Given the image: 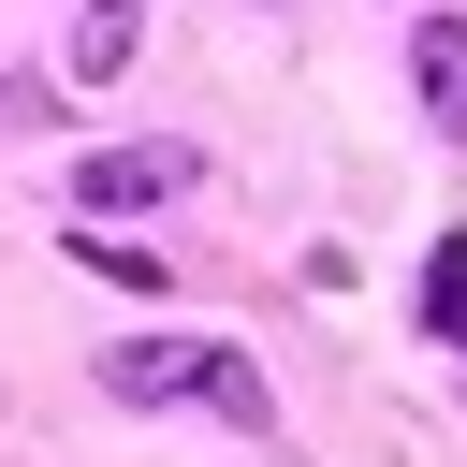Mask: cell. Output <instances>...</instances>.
<instances>
[{
  "label": "cell",
  "instance_id": "1",
  "mask_svg": "<svg viewBox=\"0 0 467 467\" xmlns=\"http://www.w3.org/2000/svg\"><path fill=\"white\" fill-rule=\"evenodd\" d=\"M102 394H117V409H219L234 438H263V423H277L263 365H248V350H219V336H131V350H102Z\"/></svg>",
  "mask_w": 467,
  "mask_h": 467
},
{
  "label": "cell",
  "instance_id": "2",
  "mask_svg": "<svg viewBox=\"0 0 467 467\" xmlns=\"http://www.w3.org/2000/svg\"><path fill=\"white\" fill-rule=\"evenodd\" d=\"M190 175H204V146L146 131V146H88V161H73V204H88V219H146V204H175Z\"/></svg>",
  "mask_w": 467,
  "mask_h": 467
},
{
  "label": "cell",
  "instance_id": "3",
  "mask_svg": "<svg viewBox=\"0 0 467 467\" xmlns=\"http://www.w3.org/2000/svg\"><path fill=\"white\" fill-rule=\"evenodd\" d=\"M409 88H423V117L467 146V29H452V15H423V29H409Z\"/></svg>",
  "mask_w": 467,
  "mask_h": 467
},
{
  "label": "cell",
  "instance_id": "4",
  "mask_svg": "<svg viewBox=\"0 0 467 467\" xmlns=\"http://www.w3.org/2000/svg\"><path fill=\"white\" fill-rule=\"evenodd\" d=\"M131 44H146V0H88V15H73V73H88V88L131 73Z\"/></svg>",
  "mask_w": 467,
  "mask_h": 467
},
{
  "label": "cell",
  "instance_id": "5",
  "mask_svg": "<svg viewBox=\"0 0 467 467\" xmlns=\"http://www.w3.org/2000/svg\"><path fill=\"white\" fill-rule=\"evenodd\" d=\"M423 321H438V336H452V350H467V234H452V248H438V263H423Z\"/></svg>",
  "mask_w": 467,
  "mask_h": 467
},
{
  "label": "cell",
  "instance_id": "6",
  "mask_svg": "<svg viewBox=\"0 0 467 467\" xmlns=\"http://www.w3.org/2000/svg\"><path fill=\"white\" fill-rule=\"evenodd\" d=\"M73 263H88V277H131V292H161V263H146V248H117V234H73Z\"/></svg>",
  "mask_w": 467,
  "mask_h": 467
}]
</instances>
